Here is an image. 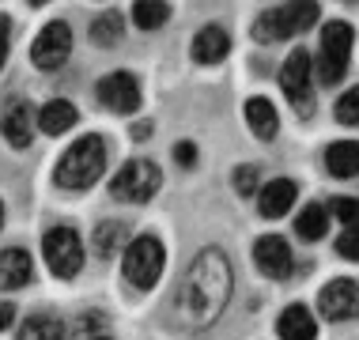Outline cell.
I'll list each match as a JSON object with an SVG mask.
<instances>
[{"label":"cell","mask_w":359,"mask_h":340,"mask_svg":"<svg viewBox=\"0 0 359 340\" xmlns=\"http://www.w3.org/2000/svg\"><path fill=\"white\" fill-rule=\"evenodd\" d=\"M231 299V265L219 250H205L197 261H193L186 284L178 291V310L182 322L193 329H205L223 314Z\"/></svg>","instance_id":"cell-1"},{"label":"cell","mask_w":359,"mask_h":340,"mask_svg":"<svg viewBox=\"0 0 359 340\" xmlns=\"http://www.w3.org/2000/svg\"><path fill=\"white\" fill-rule=\"evenodd\" d=\"M102 170H106V140L102 136H80V140L61 155V163H57V170H53V182L61 189L80 193L87 186H95V182L102 178Z\"/></svg>","instance_id":"cell-2"},{"label":"cell","mask_w":359,"mask_h":340,"mask_svg":"<svg viewBox=\"0 0 359 340\" xmlns=\"http://www.w3.org/2000/svg\"><path fill=\"white\" fill-rule=\"evenodd\" d=\"M322 8L318 4H284V8H269V12L257 15L254 23V38L257 42H284V38L303 34L306 27L318 23Z\"/></svg>","instance_id":"cell-3"},{"label":"cell","mask_w":359,"mask_h":340,"mask_svg":"<svg viewBox=\"0 0 359 340\" xmlns=\"http://www.w3.org/2000/svg\"><path fill=\"white\" fill-rule=\"evenodd\" d=\"M348 57H352V23L333 19L322 27V50H318V80L337 83L348 72Z\"/></svg>","instance_id":"cell-4"},{"label":"cell","mask_w":359,"mask_h":340,"mask_svg":"<svg viewBox=\"0 0 359 340\" xmlns=\"http://www.w3.org/2000/svg\"><path fill=\"white\" fill-rule=\"evenodd\" d=\"M163 265H167V254H163V242L155 235H140L125 246V276L140 291L155 287V280L163 276Z\"/></svg>","instance_id":"cell-5"},{"label":"cell","mask_w":359,"mask_h":340,"mask_svg":"<svg viewBox=\"0 0 359 340\" xmlns=\"http://www.w3.org/2000/svg\"><path fill=\"white\" fill-rule=\"evenodd\" d=\"M159 186H163V174H159V167H155L151 159H129L118 174H114L110 193L118 200L144 204V200H151L155 193H159Z\"/></svg>","instance_id":"cell-6"},{"label":"cell","mask_w":359,"mask_h":340,"mask_svg":"<svg viewBox=\"0 0 359 340\" xmlns=\"http://www.w3.org/2000/svg\"><path fill=\"white\" fill-rule=\"evenodd\" d=\"M42 254H46V265H50V272L57 280H72L83 268V242L72 227H53L42 238Z\"/></svg>","instance_id":"cell-7"},{"label":"cell","mask_w":359,"mask_h":340,"mask_svg":"<svg viewBox=\"0 0 359 340\" xmlns=\"http://www.w3.org/2000/svg\"><path fill=\"white\" fill-rule=\"evenodd\" d=\"M310 76H314V61H310L306 50H291L284 68H280V87L291 99L299 118H310L314 114V95H310Z\"/></svg>","instance_id":"cell-8"},{"label":"cell","mask_w":359,"mask_h":340,"mask_svg":"<svg viewBox=\"0 0 359 340\" xmlns=\"http://www.w3.org/2000/svg\"><path fill=\"white\" fill-rule=\"evenodd\" d=\"M69 53H72V31H69V23H61V19L46 23L42 34H38L34 46H31V61H34L38 68H46V72L61 68Z\"/></svg>","instance_id":"cell-9"},{"label":"cell","mask_w":359,"mask_h":340,"mask_svg":"<svg viewBox=\"0 0 359 340\" xmlns=\"http://www.w3.org/2000/svg\"><path fill=\"white\" fill-rule=\"evenodd\" d=\"M318 310H322L329 322H352V318H359V284L348 276H337L333 284L322 287Z\"/></svg>","instance_id":"cell-10"},{"label":"cell","mask_w":359,"mask_h":340,"mask_svg":"<svg viewBox=\"0 0 359 340\" xmlns=\"http://www.w3.org/2000/svg\"><path fill=\"white\" fill-rule=\"evenodd\" d=\"M99 99H102L106 110H114V114H133L140 106V83H137V76H129V72L102 76V80H99Z\"/></svg>","instance_id":"cell-11"},{"label":"cell","mask_w":359,"mask_h":340,"mask_svg":"<svg viewBox=\"0 0 359 340\" xmlns=\"http://www.w3.org/2000/svg\"><path fill=\"white\" fill-rule=\"evenodd\" d=\"M254 261L265 276L284 280L291 272V246L280 235H265V238H257V246H254Z\"/></svg>","instance_id":"cell-12"},{"label":"cell","mask_w":359,"mask_h":340,"mask_svg":"<svg viewBox=\"0 0 359 340\" xmlns=\"http://www.w3.org/2000/svg\"><path fill=\"white\" fill-rule=\"evenodd\" d=\"M34 276V261L27 250H0V291H19L27 280Z\"/></svg>","instance_id":"cell-13"},{"label":"cell","mask_w":359,"mask_h":340,"mask_svg":"<svg viewBox=\"0 0 359 340\" xmlns=\"http://www.w3.org/2000/svg\"><path fill=\"white\" fill-rule=\"evenodd\" d=\"M261 197H257V208H261V216L265 219H280L284 212L295 204V182L291 178H276V182H269V186H261L257 189Z\"/></svg>","instance_id":"cell-14"},{"label":"cell","mask_w":359,"mask_h":340,"mask_svg":"<svg viewBox=\"0 0 359 340\" xmlns=\"http://www.w3.org/2000/svg\"><path fill=\"white\" fill-rule=\"evenodd\" d=\"M280 336L284 340H318V322H314V314H310L306 306H299V303H291L284 314H280Z\"/></svg>","instance_id":"cell-15"},{"label":"cell","mask_w":359,"mask_h":340,"mask_svg":"<svg viewBox=\"0 0 359 340\" xmlns=\"http://www.w3.org/2000/svg\"><path fill=\"white\" fill-rule=\"evenodd\" d=\"M227 53H231V38L223 27H205V31L193 38V61H201V64H216Z\"/></svg>","instance_id":"cell-16"},{"label":"cell","mask_w":359,"mask_h":340,"mask_svg":"<svg viewBox=\"0 0 359 340\" xmlns=\"http://www.w3.org/2000/svg\"><path fill=\"white\" fill-rule=\"evenodd\" d=\"M4 136H8V144H15V148H27V144H31V136H34V110L23 99L12 102V110L4 114Z\"/></svg>","instance_id":"cell-17"},{"label":"cell","mask_w":359,"mask_h":340,"mask_svg":"<svg viewBox=\"0 0 359 340\" xmlns=\"http://www.w3.org/2000/svg\"><path fill=\"white\" fill-rule=\"evenodd\" d=\"M325 167L337 178H355L359 174V140H337L325 148Z\"/></svg>","instance_id":"cell-18"},{"label":"cell","mask_w":359,"mask_h":340,"mask_svg":"<svg viewBox=\"0 0 359 340\" xmlns=\"http://www.w3.org/2000/svg\"><path fill=\"white\" fill-rule=\"evenodd\" d=\"M76 106L72 102H65V99H53V102H46L42 110H38V129H42L46 136H61L65 129H72L76 125Z\"/></svg>","instance_id":"cell-19"},{"label":"cell","mask_w":359,"mask_h":340,"mask_svg":"<svg viewBox=\"0 0 359 340\" xmlns=\"http://www.w3.org/2000/svg\"><path fill=\"white\" fill-rule=\"evenodd\" d=\"M246 121H250V129H254L261 140H273V136L280 132V118H276V106L269 102V99H250L246 102Z\"/></svg>","instance_id":"cell-20"},{"label":"cell","mask_w":359,"mask_h":340,"mask_svg":"<svg viewBox=\"0 0 359 340\" xmlns=\"http://www.w3.org/2000/svg\"><path fill=\"white\" fill-rule=\"evenodd\" d=\"M125 242H129V223L125 219H106L95 227V250H99V257H114L118 250H125Z\"/></svg>","instance_id":"cell-21"},{"label":"cell","mask_w":359,"mask_h":340,"mask_svg":"<svg viewBox=\"0 0 359 340\" xmlns=\"http://www.w3.org/2000/svg\"><path fill=\"white\" fill-rule=\"evenodd\" d=\"M19 340H65V325L53 314H34L19 325Z\"/></svg>","instance_id":"cell-22"},{"label":"cell","mask_w":359,"mask_h":340,"mask_svg":"<svg viewBox=\"0 0 359 340\" xmlns=\"http://www.w3.org/2000/svg\"><path fill=\"white\" fill-rule=\"evenodd\" d=\"M295 231H299V238H306V242H318L329 231V219H325V208L322 204H306L303 212L295 216Z\"/></svg>","instance_id":"cell-23"},{"label":"cell","mask_w":359,"mask_h":340,"mask_svg":"<svg viewBox=\"0 0 359 340\" xmlns=\"http://www.w3.org/2000/svg\"><path fill=\"white\" fill-rule=\"evenodd\" d=\"M121 27H125V19L118 8H106L102 15H95V23H91V42H99V46H114L121 38Z\"/></svg>","instance_id":"cell-24"},{"label":"cell","mask_w":359,"mask_h":340,"mask_svg":"<svg viewBox=\"0 0 359 340\" xmlns=\"http://www.w3.org/2000/svg\"><path fill=\"white\" fill-rule=\"evenodd\" d=\"M167 19H170V4H151V0L133 4V23H137L140 31H155V27H163Z\"/></svg>","instance_id":"cell-25"},{"label":"cell","mask_w":359,"mask_h":340,"mask_svg":"<svg viewBox=\"0 0 359 340\" xmlns=\"http://www.w3.org/2000/svg\"><path fill=\"white\" fill-rule=\"evenodd\" d=\"M337 121L359 125V87H348L341 99H337Z\"/></svg>","instance_id":"cell-26"},{"label":"cell","mask_w":359,"mask_h":340,"mask_svg":"<svg viewBox=\"0 0 359 340\" xmlns=\"http://www.w3.org/2000/svg\"><path fill=\"white\" fill-rule=\"evenodd\" d=\"M329 212H333L341 223H348V227H359V200L355 197H337L333 204H329Z\"/></svg>","instance_id":"cell-27"},{"label":"cell","mask_w":359,"mask_h":340,"mask_svg":"<svg viewBox=\"0 0 359 340\" xmlns=\"http://www.w3.org/2000/svg\"><path fill=\"white\" fill-rule=\"evenodd\" d=\"M337 254L344 261H359V227H348L341 238H337Z\"/></svg>","instance_id":"cell-28"},{"label":"cell","mask_w":359,"mask_h":340,"mask_svg":"<svg viewBox=\"0 0 359 340\" xmlns=\"http://www.w3.org/2000/svg\"><path fill=\"white\" fill-rule=\"evenodd\" d=\"M235 189L246 197V193H257V167H238L235 170Z\"/></svg>","instance_id":"cell-29"},{"label":"cell","mask_w":359,"mask_h":340,"mask_svg":"<svg viewBox=\"0 0 359 340\" xmlns=\"http://www.w3.org/2000/svg\"><path fill=\"white\" fill-rule=\"evenodd\" d=\"M174 159H178L182 167H197V144H189V140L174 144Z\"/></svg>","instance_id":"cell-30"},{"label":"cell","mask_w":359,"mask_h":340,"mask_svg":"<svg viewBox=\"0 0 359 340\" xmlns=\"http://www.w3.org/2000/svg\"><path fill=\"white\" fill-rule=\"evenodd\" d=\"M12 322H15V306L12 303H0V333H4Z\"/></svg>","instance_id":"cell-31"},{"label":"cell","mask_w":359,"mask_h":340,"mask_svg":"<svg viewBox=\"0 0 359 340\" xmlns=\"http://www.w3.org/2000/svg\"><path fill=\"white\" fill-rule=\"evenodd\" d=\"M8 19L4 15H0V68H4V57H8Z\"/></svg>","instance_id":"cell-32"},{"label":"cell","mask_w":359,"mask_h":340,"mask_svg":"<svg viewBox=\"0 0 359 340\" xmlns=\"http://www.w3.org/2000/svg\"><path fill=\"white\" fill-rule=\"evenodd\" d=\"M133 136H137V140H148V136H151V125H148V121H140L137 129H133Z\"/></svg>","instance_id":"cell-33"},{"label":"cell","mask_w":359,"mask_h":340,"mask_svg":"<svg viewBox=\"0 0 359 340\" xmlns=\"http://www.w3.org/2000/svg\"><path fill=\"white\" fill-rule=\"evenodd\" d=\"M0 227H4V204H0Z\"/></svg>","instance_id":"cell-34"},{"label":"cell","mask_w":359,"mask_h":340,"mask_svg":"<svg viewBox=\"0 0 359 340\" xmlns=\"http://www.w3.org/2000/svg\"><path fill=\"white\" fill-rule=\"evenodd\" d=\"M99 340H106V336H99Z\"/></svg>","instance_id":"cell-35"}]
</instances>
